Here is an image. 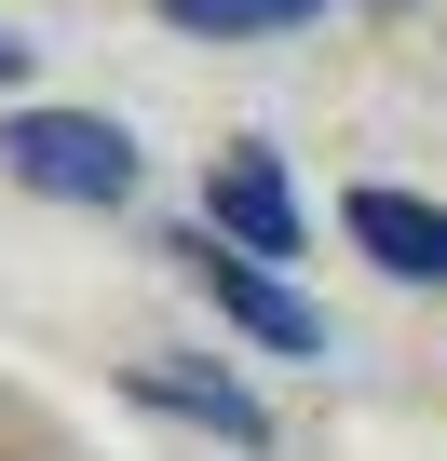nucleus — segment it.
<instances>
[{"label":"nucleus","mask_w":447,"mask_h":461,"mask_svg":"<svg viewBox=\"0 0 447 461\" xmlns=\"http://www.w3.org/2000/svg\"><path fill=\"white\" fill-rule=\"evenodd\" d=\"M0 82H28V41H14V28H0Z\"/></svg>","instance_id":"obj_7"},{"label":"nucleus","mask_w":447,"mask_h":461,"mask_svg":"<svg viewBox=\"0 0 447 461\" xmlns=\"http://www.w3.org/2000/svg\"><path fill=\"white\" fill-rule=\"evenodd\" d=\"M203 285H217V312H231L245 339H272V353H326V312L285 285V272H258V258H231V245H217V230H203V245H176Z\"/></svg>","instance_id":"obj_2"},{"label":"nucleus","mask_w":447,"mask_h":461,"mask_svg":"<svg viewBox=\"0 0 447 461\" xmlns=\"http://www.w3.org/2000/svg\"><path fill=\"white\" fill-rule=\"evenodd\" d=\"M217 245H231V258H299V190H285L272 149L217 163Z\"/></svg>","instance_id":"obj_4"},{"label":"nucleus","mask_w":447,"mask_h":461,"mask_svg":"<svg viewBox=\"0 0 447 461\" xmlns=\"http://www.w3.org/2000/svg\"><path fill=\"white\" fill-rule=\"evenodd\" d=\"M326 0H163V28L190 41H272V28H312Z\"/></svg>","instance_id":"obj_6"},{"label":"nucleus","mask_w":447,"mask_h":461,"mask_svg":"<svg viewBox=\"0 0 447 461\" xmlns=\"http://www.w3.org/2000/svg\"><path fill=\"white\" fill-rule=\"evenodd\" d=\"M122 393H136V407H163V420H203L217 447H272V407H258V393H231L217 366H190V353H163V366H122Z\"/></svg>","instance_id":"obj_3"},{"label":"nucleus","mask_w":447,"mask_h":461,"mask_svg":"<svg viewBox=\"0 0 447 461\" xmlns=\"http://www.w3.org/2000/svg\"><path fill=\"white\" fill-rule=\"evenodd\" d=\"M353 245H366L380 272H407V285H447V203H420V190H353Z\"/></svg>","instance_id":"obj_5"},{"label":"nucleus","mask_w":447,"mask_h":461,"mask_svg":"<svg viewBox=\"0 0 447 461\" xmlns=\"http://www.w3.org/2000/svg\"><path fill=\"white\" fill-rule=\"evenodd\" d=\"M0 163H14L41 203H122L136 190V136L109 109H14L0 122Z\"/></svg>","instance_id":"obj_1"}]
</instances>
